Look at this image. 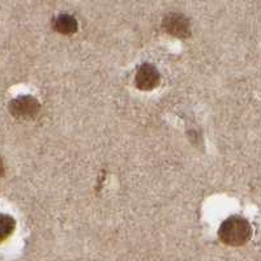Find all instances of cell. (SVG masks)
<instances>
[{
	"label": "cell",
	"instance_id": "6da1fadb",
	"mask_svg": "<svg viewBox=\"0 0 261 261\" xmlns=\"http://www.w3.org/2000/svg\"><path fill=\"white\" fill-rule=\"evenodd\" d=\"M218 237L227 246H244L252 237V226L244 217L231 216L220 226Z\"/></svg>",
	"mask_w": 261,
	"mask_h": 261
},
{
	"label": "cell",
	"instance_id": "7a4b0ae2",
	"mask_svg": "<svg viewBox=\"0 0 261 261\" xmlns=\"http://www.w3.org/2000/svg\"><path fill=\"white\" fill-rule=\"evenodd\" d=\"M41 111V103L32 95H20L9 102V113L21 120L36 119Z\"/></svg>",
	"mask_w": 261,
	"mask_h": 261
},
{
	"label": "cell",
	"instance_id": "3957f363",
	"mask_svg": "<svg viewBox=\"0 0 261 261\" xmlns=\"http://www.w3.org/2000/svg\"><path fill=\"white\" fill-rule=\"evenodd\" d=\"M163 29L169 33L170 36L176 38H187L191 36V24L183 13L171 12L163 18Z\"/></svg>",
	"mask_w": 261,
	"mask_h": 261
},
{
	"label": "cell",
	"instance_id": "277c9868",
	"mask_svg": "<svg viewBox=\"0 0 261 261\" xmlns=\"http://www.w3.org/2000/svg\"><path fill=\"white\" fill-rule=\"evenodd\" d=\"M160 72L153 64L144 63L139 67L135 76V84L140 90H151L160 84Z\"/></svg>",
	"mask_w": 261,
	"mask_h": 261
},
{
	"label": "cell",
	"instance_id": "5b68a950",
	"mask_svg": "<svg viewBox=\"0 0 261 261\" xmlns=\"http://www.w3.org/2000/svg\"><path fill=\"white\" fill-rule=\"evenodd\" d=\"M53 28L55 32L60 33V34L69 36V34H74V33L77 32L79 24L73 16L63 13V15H59L54 18Z\"/></svg>",
	"mask_w": 261,
	"mask_h": 261
},
{
	"label": "cell",
	"instance_id": "8992f818",
	"mask_svg": "<svg viewBox=\"0 0 261 261\" xmlns=\"http://www.w3.org/2000/svg\"><path fill=\"white\" fill-rule=\"evenodd\" d=\"M16 228V221L9 214L0 213V243L7 241L13 234Z\"/></svg>",
	"mask_w": 261,
	"mask_h": 261
},
{
	"label": "cell",
	"instance_id": "52a82bcc",
	"mask_svg": "<svg viewBox=\"0 0 261 261\" xmlns=\"http://www.w3.org/2000/svg\"><path fill=\"white\" fill-rule=\"evenodd\" d=\"M4 171V165H3V161H2V158H0V175L3 174Z\"/></svg>",
	"mask_w": 261,
	"mask_h": 261
}]
</instances>
